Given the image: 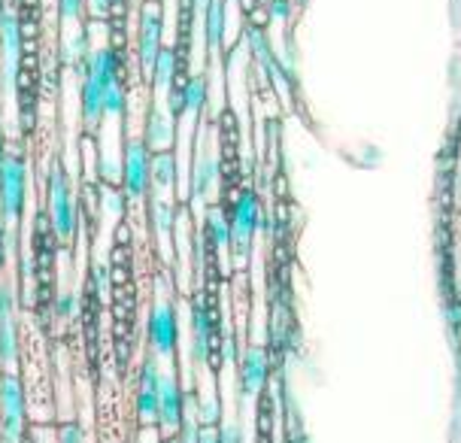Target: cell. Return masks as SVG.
<instances>
[{
	"label": "cell",
	"instance_id": "cell-7",
	"mask_svg": "<svg viewBox=\"0 0 461 443\" xmlns=\"http://www.w3.org/2000/svg\"><path fill=\"white\" fill-rule=\"evenodd\" d=\"M161 34H164L161 0H149V4H143V13H140V43H137L140 64H143L146 70L152 68L155 55H158V49H161Z\"/></svg>",
	"mask_w": 461,
	"mask_h": 443
},
{
	"label": "cell",
	"instance_id": "cell-33",
	"mask_svg": "<svg viewBox=\"0 0 461 443\" xmlns=\"http://www.w3.org/2000/svg\"><path fill=\"white\" fill-rule=\"evenodd\" d=\"M6 10H10V4H6V0H0V15H4Z\"/></svg>",
	"mask_w": 461,
	"mask_h": 443
},
{
	"label": "cell",
	"instance_id": "cell-23",
	"mask_svg": "<svg viewBox=\"0 0 461 443\" xmlns=\"http://www.w3.org/2000/svg\"><path fill=\"white\" fill-rule=\"evenodd\" d=\"M86 13V0H58V15L61 22H79Z\"/></svg>",
	"mask_w": 461,
	"mask_h": 443
},
{
	"label": "cell",
	"instance_id": "cell-1",
	"mask_svg": "<svg viewBox=\"0 0 461 443\" xmlns=\"http://www.w3.org/2000/svg\"><path fill=\"white\" fill-rule=\"evenodd\" d=\"M49 222H52V234L58 243L68 246L77 234V203L70 194V179L61 164H55L49 174Z\"/></svg>",
	"mask_w": 461,
	"mask_h": 443
},
{
	"label": "cell",
	"instance_id": "cell-14",
	"mask_svg": "<svg viewBox=\"0 0 461 443\" xmlns=\"http://www.w3.org/2000/svg\"><path fill=\"white\" fill-rule=\"evenodd\" d=\"M149 73H152V79H155V86H158V88H170L173 77L179 73V55H176V49L161 46L158 55H155Z\"/></svg>",
	"mask_w": 461,
	"mask_h": 443
},
{
	"label": "cell",
	"instance_id": "cell-4",
	"mask_svg": "<svg viewBox=\"0 0 461 443\" xmlns=\"http://www.w3.org/2000/svg\"><path fill=\"white\" fill-rule=\"evenodd\" d=\"M122 185L125 198H143L152 185V155L146 140H128L125 143V161H122Z\"/></svg>",
	"mask_w": 461,
	"mask_h": 443
},
{
	"label": "cell",
	"instance_id": "cell-17",
	"mask_svg": "<svg viewBox=\"0 0 461 443\" xmlns=\"http://www.w3.org/2000/svg\"><path fill=\"white\" fill-rule=\"evenodd\" d=\"M255 231V198L252 194H243L234 207V234L240 237H249Z\"/></svg>",
	"mask_w": 461,
	"mask_h": 443
},
{
	"label": "cell",
	"instance_id": "cell-28",
	"mask_svg": "<svg viewBox=\"0 0 461 443\" xmlns=\"http://www.w3.org/2000/svg\"><path fill=\"white\" fill-rule=\"evenodd\" d=\"M73 310H77V298H73L70 292H61V294H58V301H55V313H58V319H70V316H73Z\"/></svg>",
	"mask_w": 461,
	"mask_h": 443
},
{
	"label": "cell",
	"instance_id": "cell-21",
	"mask_svg": "<svg viewBox=\"0 0 461 443\" xmlns=\"http://www.w3.org/2000/svg\"><path fill=\"white\" fill-rule=\"evenodd\" d=\"M128 110V97H125V88L122 82H113L110 88H104V116H125Z\"/></svg>",
	"mask_w": 461,
	"mask_h": 443
},
{
	"label": "cell",
	"instance_id": "cell-29",
	"mask_svg": "<svg viewBox=\"0 0 461 443\" xmlns=\"http://www.w3.org/2000/svg\"><path fill=\"white\" fill-rule=\"evenodd\" d=\"M210 234H212V240H216L219 246L228 240V222L221 216H216V212L210 216Z\"/></svg>",
	"mask_w": 461,
	"mask_h": 443
},
{
	"label": "cell",
	"instance_id": "cell-25",
	"mask_svg": "<svg viewBox=\"0 0 461 443\" xmlns=\"http://www.w3.org/2000/svg\"><path fill=\"white\" fill-rule=\"evenodd\" d=\"M104 210L113 212V219H122V212H125V198H122L119 192H110V188H106V192H104Z\"/></svg>",
	"mask_w": 461,
	"mask_h": 443
},
{
	"label": "cell",
	"instance_id": "cell-19",
	"mask_svg": "<svg viewBox=\"0 0 461 443\" xmlns=\"http://www.w3.org/2000/svg\"><path fill=\"white\" fill-rule=\"evenodd\" d=\"M152 222H155V231H158L164 240H170L173 234V222H176V216H173V207L167 198H161L158 192H155V201H152Z\"/></svg>",
	"mask_w": 461,
	"mask_h": 443
},
{
	"label": "cell",
	"instance_id": "cell-10",
	"mask_svg": "<svg viewBox=\"0 0 461 443\" xmlns=\"http://www.w3.org/2000/svg\"><path fill=\"white\" fill-rule=\"evenodd\" d=\"M79 106H82V119H86L88 131H97L104 119V88L95 77H82V88H79Z\"/></svg>",
	"mask_w": 461,
	"mask_h": 443
},
{
	"label": "cell",
	"instance_id": "cell-8",
	"mask_svg": "<svg viewBox=\"0 0 461 443\" xmlns=\"http://www.w3.org/2000/svg\"><path fill=\"white\" fill-rule=\"evenodd\" d=\"M158 367L152 358H146L140 367V392H137V413L140 422H155L158 420Z\"/></svg>",
	"mask_w": 461,
	"mask_h": 443
},
{
	"label": "cell",
	"instance_id": "cell-31",
	"mask_svg": "<svg viewBox=\"0 0 461 443\" xmlns=\"http://www.w3.org/2000/svg\"><path fill=\"white\" fill-rule=\"evenodd\" d=\"M6 258V237H4V228H0V265H4Z\"/></svg>",
	"mask_w": 461,
	"mask_h": 443
},
{
	"label": "cell",
	"instance_id": "cell-20",
	"mask_svg": "<svg viewBox=\"0 0 461 443\" xmlns=\"http://www.w3.org/2000/svg\"><path fill=\"white\" fill-rule=\"evenodd\" d=\"M183 97L188 113H201L203 104H207V82H203V77H188L183 82Z\"/></svg>",
	"mask_w": 461,
	"mask_h": 443
},
{
	"label": "cell",
	"instance_id": "cell-12",
	"mask_svg": "<svg viewBox=\"0 0 461 443\" xmlns=\"http://www.w3.org/2000/svg\"><path fill=\"white\" fill-rule=\"evenodd\" d=\"M192 331H194V343H192V356L197 365L207 362V352H210V319L207 310H203L201 301H194V313H192Z\"/></svg>",
	"mask_w": 461,
	"mask_h": 443
},
{
	"label": "cell",
	"instance_id": "cell-26",
	"mask_svg": "<svg viewBox=\"0 0 461 443\" xmlns=\"http://www.w3.org/2000/svg\"><path fill=\"white\" fill-rule=\"evenodd\" d=\"M15 316V292L10 285H0V319Z\"/></svg>",
	"mask_w": 461,
	"mask_h": 443
},
{
	"label": "cell",
	"instance_id": "cell-32",
	"mask_svg": "<svg viewBox=\"0 0 461 443\" xmlns=\"http://www.w3.org/2000/svg\"><path fill=\"white\" fill-rule=\"evenodd\" d=\"M4 155H6L4 152V131H0V161H4Z\"/></svg>",
	"mask_w": 461,
	"mask_h": 443
},
{
	"label": "cell",
	"instance_id": "cell-30",
	"mask_svg": "<svg viewBox=\"0 0 461 443\" xmlns=\"http://www.w3.org/2000/svg\"><path fill=\"white\" fill-rule=\"evenodd\" d=\"M88 4H92V15H97V19L113 13V0H88Z\"/></svg>",
	"mask_w": 461,
	"mask_h": 443
},
{
	"label": "cell",
	"instance_id": "cell-24",
	"mask_svg": "<svg viewBox=\"0 0 461 443\" xmlns=\"http://www.w3.org/2000/svg\"><path fill=\"white\" fill-rule=\"evenodd\" d=\"M95 285H97V294L101 298H106L110 294V289H113V270H110V265H95Z\"/></svg>",
	"mask_w": 461,
	"mask_h": 443
},
{
	"label": "cell",
	"instance_id": "cell-9",
	"mask_svg": "<svg viewBox=\"0 0 461 443\" xmlns=\"http://www.w3.org/2000/svg\"><path fill=\"white\" fill-rule=\"evenodd\" d=\"M183 392H179L176 376L161 374L158 376V420L164 429H179L183 422Z\"/></svg>",
	"mask_w": 461,
	"mask_h": 443
},
{
	"label": "cell",
	"instance_id": "cell-11",
	"mask_svg": "<svg viewBox=\"0 0 461 443\" xmlns=\"http://www.w3.org/2000/svg\"><path fill=\"white\" fill-rule=\"evenodd\" d=\"M173 119L167 113H161L158 106L149 113V119H146V146H149V152H161V149H170L173 146Z\"/></svg>",
	"mask_w": 461,
	"mask_h": 443
},
{
	"label": "cell",
	"instance_id": "cell-13",
	"mask_svg": "<svg viewBox=\"0 0 461 443\" xmlns=\"http://www.w3.org/2000/svg\"><path fill=\"white\" fill-rule=\"evenodd\" d=\"M152 185L155 192H167L176 185V155L173 149H161L152 155Z\"/></svg>",
	"mask_w": 461,
	"mask_h": 443
},
{
	"label": "cell",
	"instance_id": "cell-22",
	"mask_svg": "<svg viewBox=\"0 0 461 443\" xmlns=\"http://www.w3.org/2000/svg\"><path fill=\"white\" fill-rule=\"evenodd\" d=\"M261 376H265V362H261V352L252 349L246 356V367H243V380H246V389H258L261 385Z\"/></svg>",
	"mask_w": 461,
	"mask_h": 443
},
{
	"label": "cell",
	"instance_id": "cell-16",
	"mask_svg": "<svg viewBox=\"0 0 461 443\" xmlns=\"http://www.w3.org/2000/svg\"><path fill=\"white\" fill-rule=\"evenodd\" d=\"M0 362L13 367L19 362V331H15V316L0 319Z\"/></svg>",
	"mask_w": 461,
	"mask_h": 443
},
{
	"label": "cell",
	"instance_id": "cell-15",
	"mask_svg": "<svg viewBox=\"0 0 461 443\" xmlns=\"http://www.w3.org/2000/svg\"><path fill=\"white\" fill-rule=\"evenodd\" d=\"M216 158H207V155H201V158L194 161V170H192V198H203V194L210 192V185L216 183Z\"/></svg>",
	"mask_w": 461,
	"mask_h": 443
},
{
	"label": "cell",
	"instance_id": "cell-5",
	"mask_svg": "<svg viewBox=\"0 0 461 443\" xmlns=\"http://www.w3.org/2000/svg\"><path fill=\"white\" fill-rule=\"evenodd\" d=\"M146 338L158 358H170L176 352L179 340V322H176V307L170 301H155L149 319H146Z\"/></svg>",
	"mask_w": 461,
	"mask_h": 443
},
{
	"label": "cell",
	"instance_id": "cell-18",
	"mask_svg": "<svg viewBox=\"0 0 461 443\" xmlns=\"http://www.w3.org/2000/svg\"><path fill=\"white\" fill-rule=\"evenodd\" d=\"M203 24H207V46L216 49L219 40H221V28H225V6H221V0H210V6L203 10Z\"/></svg>",
	"mask_w": 461,
	"mask_h": 443
},
{
	"label": "cell",
	"instance_id": "cell-3",
	"mask_svg": "<svg viewBox=\"0 0 461 443\" xmlns=\"http://www.w3.org/2000/svg\"><path fill=\"white\" fill-rule=\"evenodd\" d=\"M24 431V389L13 371L0 374V438L19 443Z\"/></svg>",
	"mask_w": 461,
	"mask_h": 443
},
{
	"label": "cell",
	"instance_id": "cell-27",
	"mask_svg": "<svg viewBox=\"0 0 461 443\" xmlns=\"http://www.w3.org/2000/svg\"><path fill=\"white\" fill-rule=\"evenodd\" d=\"M58 443H86V434L77 422H64L61 431H58Z\"/></svg>",
	"mask_w": 461,
	"mask_h": 443
},
{
	"label": "cell",
	"instance_id": "cell-2",
	"mask_svg": "<svg viewBox=\"0 0 461 443\" xmlns=\"http://www.w3.org/2000/svg\"><path fill=\"white\" fill-rule=\"evenodd\" d=\"M24 194H28V167L19 152H10L0 161V219L4 225H15L22 219Z\"/></svg>",
	"mask_w": 461,
	"mask_h": 443
},
{
	"label": "cell",
	"instance_id": "cell-6",
	"mask_svg": "<svg viewBox=\"0 0 461 443\" xmlns=\"http://www.w3.org/2000/svg\"><path fill=\"white\" fill-rule=\"evenodd\" d=\"M22 46V19L13 10H6L0 15V79H4V88L15 82Z\"/></svg>",
	"mask_w": 461,
	"mask_h": 443
}]
</instances>
